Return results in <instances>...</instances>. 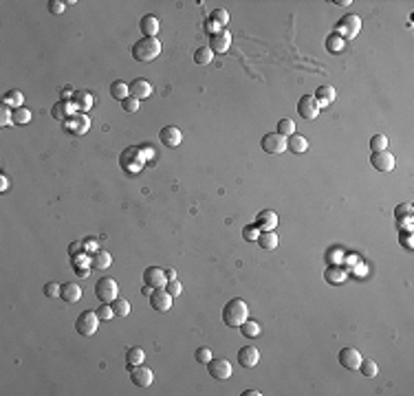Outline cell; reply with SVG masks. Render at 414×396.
<instances>
[{
    "label": "cell",
    "instance_id": "7c38bea8",
    "mask_svg": "<svg viewBox=\"0 0 414 396\" xmlns=\"http://www.w3.org/2000/svg\"><path fill=\"white\" fill-rule=\"evenodd\" d=\"M370 163L374 170L379 172H392L394 170V154L388 152V150H381V152H372Z\"/></svg>",
    "mask_w": 414,
    "mask_h": 396
},
{
    "label": "cell",
    "instance_id": "681fc988",
    "mask_svg": "<svg viewBox=\"0 0 414 396\" xmlns=\"http://www.w3.org/2000/svg\"><path fill=\"white\" fill-rule=\"evenodd\" d=\"M75 273H77V275H80V277H88V273H91V269H82V266H80V269H75Z\"/></svg>",
    "mask_w": 414,
    "mask_h": 396
},
{
    "label": "cell",
    "instance_id": "d6986e66",
    "mask_svg": "<svg viewBox=\"0 0 414 396\" xmlns=\"http://www.w3.org/2000/svg\"><path fill=\"white\" fill-rule=\"evenodd\" d=\"M275 225H278V214L271 209H264L258 214V222H256V227L258 229H262V231H273L275 229Z\"/></svg>",
    "mask_w": 414,
    "mask_h": 396
},
{
    "label": "cell",
    "instance_id": "7dc6e473",
    "mask_svg": "<svg viewBox=\"0 0 414 396\" xmlns=\"http://www.w3.org/2000/svg\"><path fill=\"white\" fill-rule=\"evenodd\" d=\"M258 236H260V229H258V227H245V238L247 240H258Z\"/></svg>",
    "mask_w": 414,
    "mask_h": 396
},
{
    "label": "cell",
    "instance_id": "f6af8a7d",
    "mask_svg": "<svg viewBox=\"0 0 414 396\" xmlns=\"http://www.w3.org/2000/svg\"><path fill=\"white\" fill-rule=\"evenodd\" d=\"M165 291L172 295V297H176V295H181L183 286H181V282H179V280H168V284H165Z\"/></svg>",
    "mask_w": 414,
    "mask_h": 396
},
{
    "label": "cell",
    "instance_id": "bcb514c9",
    "mask_svg": "<svg viewBox=\"0 0 414 396\" xmlns=\"http://www.w3.org/2000/svg\"><path fill=\"white\" fill-rule=\"evenodd\" d=\"M47 7H49V11H51V14L60 16V14H62V11L66 9V3H62V0H51V3H49Z\"/></svg>",
    "mask_w": 414,
    "mask_h": 396
},
{
    "label": "cell",
    "instance_id": "7402d4cb",
    "mask_svg": "<svg viewBox=\"0 0 414 396\" xmlns=\"http://www.w3.org/2000/svg\"><path fill=\"white\" fill-rule=\"evenodd\" d=\"M286 150H291L293 154H302V152H306L308 150V141H306V137H302V135H297V132H293L289 139H286Z\"/></svg>",
    "mask_w": 414,
    "mask_h": 396
},
{
    "label": "cell",
    "instance_id": "ac0fdd59",
    "mask_svg": "<svg viewBox=\"0 0 414 396\" xmlns=\"http://www.w3.org/2000/svg\"><path fill=\"white\" fill-rule=\"evenodd\" d=\"M159 18L157 16H152V14H148V16H143L141 22H139V29L143 33V38H157V33H159Z\"/></svg>",
    "mask_w": 414,
    "mask_h": 396
},
{
    "label": "cell",
    "instance_id": "f546056e",
    "mask_svg": "<svg viewBox=\"0 0 414 396\" xmlns=\"http://www.w3.org/2000/svg\"><path fill=\"white\" fill-rule=\"evenodd\" d=\"M29 121H31V110H27L25 106H22V108H16L14 115H11V124L14 126H25V124H29Z\"/></svg>",
    "mask_w": 414,
    "mask_h": 396
},
{
    "label": "cell",
    "instance_id": "f5cc1de1",
    "mask_svg": "<svg viewBox=\"0 0 414 396\" xmlns=\"http://www.w3.org/2000/svg\"><path fill=\"white\" fill-rule=\"evenodd\" d=\"M242 394H245V396H258L260 392H258V389H247V392H242Z\"/></svg>",
    "mask_w": 414,
    "mask_h": 396
},
{
    "label": "cell",
    "instance_id": "d4e9b609",
    "mask_svg": "<svg viewBox=\"0 0 414 396\" xmlns=\"http://www.w3.org/2000/svg\"><path fill=\"white\" fill-rule=\"evenodd\" d=\"M346 277H348V271H346L344 266H328V269L324 271V280L330 284H339V282H344Z\"/></svg>",
    "mask_w": 414,
    "mask_h": 396
},
{
    "label": "cell",
    "instance_id": "f907efd6",
    "mask_svg": "<svg viewBox=\"0 0 414 396\" xmlns=\"http://www.w3.org/2000/svg\"><path fill=\"white\" fill-rule=\"evenodd\" d=\"M165 277H168V280H176V271H174V269L165 271Z\"/></svg>",
    "mask_w": 414,
    "mask_h": 396
},
{
    "label": "cell",
    "instance_id": "4fadbf2b",
    "mask_svg": "<svg viewBox=\"0 0 414 396\" xmlns=\"http://www.w3.org/2000/svg\"><path fill=\"white\" fill-rule=\"evenodd\" d=\"M159 141H161L165 148H179L181 141H183V135H181V130L176 126H165V128H161V132H159Z\"/></svg>",
    "mask_w": 414,
    "mask_h": 396
},
{
    "label": "cell",
    "instance_id": "484cf974",
    "mask_svg": "<svg viewBox=\"0 0 414 396\" xmlns=\"http://www.w3.org/2000/svg\"><path fill=\"white\" fill-rule=\"evenodd\" d=\"M240 332H242V337H247V339H256L258 334H260V323L253 321V319H245L240 326Z\"/></svg>",
    "mask_w": 414,
    "mask_h": 396
},
{
    "label": "cell",
    "instance_id": "1f68e13d",
    "mask_svg": "<svg viewBox=\"0 0 414 396\" xmlns=\"http://www.w3.org/2000/svg\"><path fill=\"white\" fill-rule=\"evenodd\" d=\"M214 60V53H212V49H207V47H201V49H196L194 51V62L196 64H201V66H207L209 62Z\"/></svg>",
    "mask_w": 414,
    "mask_h": 396
},
{
    "label": "cell",
    "instance_id": "9c48e42d",
    "mask_svg": "<svg viewBox=\"0 0 414 396\" xmlns=\"http://www.w3.org/2000/svg\"><path fill=\"white\" fill-rule=\"evenodd\" d=\"M143 284L148 288H165L168 284V277H165V271L159 269V266H148L143 271Z\"/></svg>",
    "mask_w": 414,
    "mask_h": 396
},
{
    "label": "cell",
    "instance_id": "ee69618b",
    "mask_svg": "<svg viewBox=\"0 0 414 396\" xmlns=\"http://www.w3.org/2000/svg\"><path fill=\"white\" fill-rule=\"evenodd\" d=\"M60 293H62V286H60V284H55V282L44 284V295H47V297H60Z\"/></svg>",
    "mask_w": 414,
    "mask_h": 396
},
{
    "label": "cell",
    "instance_id": "5bb4252c",
    "mask_svg": "<svg viewBox=\"0 0 414 396\" xmlns=\"http://www.w3.org/2000/svg\"><path fill=\"white\" fill-rule=\"evenodd\" d=\"M361 359L363 356L359 354L357 348H341L339 350V363H341V367H346V370H357Z\"/></svg>",
    "mask_w": 414,
    "mask_h": 396
},
{
    "label": "cell",
    "instance_id": "44dd1931",
    "mask_svg": "<svg viewBox=\"0 0 414 396\" xmlns=\"http://www.w3.org/2000/svg\"><path fill=\"white\" fill-rule=\"evenodd\" d=\"M60 297L64 299L66 304H75L82 299V286H77L75 282H69V284H62V293Z\"/></svg>",
    "mask_w": 414,
    "mask_h": 396
},
{
    "label": "cell",
    "instance_id": "3957f363",
    "mask_svg": "<svg viewBox=\"0 0 414 396\" xmlns=\"http://www.w3.org/2000/svg\"><path fill=\"white\" fill-rule=\"evenodd\" d=\"M95 297L99 299L102 304H113L115 299L119 297V286L113 277H102L97 284H95Z\"/></svg>",
    "mask_w": 414,
    "mask_h": 396
},
{
    "label": "cell",
    "instance_id": "d6a6232c",
    "mask_svg": "<svg viewBox=\"0 0 414 396\" xmlns=\"http://www.w3.org/2000/svg\"><path fill=\"white\" fill-rule=\"evenodd\" d=\"M357 370H359L363 376L372 378V376H377L379 367H377V363H374L372 359H361V363H359V367H357Z\"/></svg>",
    "mask_w": 414,
    "mask_h": 396
},
{
    "label": "cell",
    "instance_id": "277c9868",
    "mask_svg": "<svg viewBox=\"0 0 414 396\" xmlns=\"http://www.w3.org/2000/svg\"><path fill=\"white\" fill-rule=\"evenodd\" d=\"M99 321L102 319L97 317L95 310H84V313L77 317L75 330H77V334H82V337H93L99 328Z\"/></svg>",
    "mask_w": 414,
    "mask_h": 396
},
{
    "label": "cell",
    "instance_id": "60d3db41",
    "mask_svg": "<svg viewBox=\"0 0 414 396\" xmlns=\"http://www.w3.org/2000/svg\"><path fill=\"white\" fill-rule=\"evenodd\" d=\"M194 359L198 361V363L207 365L209 361H212V350H209V348H198L196 352H194Z\"/></svg>",
    "mask_w": 414,
    "mask_h": 396
},
{
    "label": "cell",
    "instance_id": "f1b7e54d",
    "mask_svg": "<svg viewBox=\"0 0 414 396\" xmlns=\"http://www.w3.org/2000/svg\"><path fill=\"white\" fill-rule=\"evenodd\" d=\"M143 359H146V352H143V348H130L128 354H126V361H128V370H132L135 365L143 363Z\"/></svg>",
    "mask_w": 414,
    "mask_h": 396
},
{
    "label": "cell",
    "instance_id": "52a82bcc",
    "mask_svg": "<svg viewBox=\"0 0 414 396\" xmlns=\"http://www.w3.org/2000/svg\"><path fill=\"white\" fill-rule=\"evenodd\" d=\"M319 104H317V99L313 97V95H302L300 97V102H297V113H300L302 119H306V121H313L315 117L319 115Z\"/></svg>",
    "mask_w": 414,
    "mask_h": 396
},
{
    "label": "cell",
    "instance_id": "30bf717a",
    "mask_svg": "<svg viewBox=\"0 0 414 396\" xmlns=\"http://www.w3.org/2000/svg\"><path fill=\"white\" fill-rule=\"evenodd\" d=\"M172 295H170L165 288H152L150 293V306L159 313H165V310L172 308Z\"/></svg>",
    "mask_w": 414,
    "mask_h": 396
},
{
    "label": "cell",
    "instance_id": "5b68a950",
    "mask_svg": "<svg viewBox=\"0 0 414 396\" xmlns=\"http://www.w3.org/2000/svg\"><path fill=\"white\" fill-rule=\"evenodd\" d=\"M359 31H361V20H359V16H355V14L344 16V18L339 20V25H337V36L344 42L346 40H355Z\"/></svg>",
    "mask_w": 414,
    "mask_h": 396
},
{
    "label": "cell",
    "instance_id": "ba28073f",
    "mask_svg": "<svg viewBox=\"0 0 414 396\" xmlns=\"http://www.w3.org/2000/svg\"><path fill=\"white\" fill-rule=\"evenodd\" d=\"M207 372L214 378H218V381H227L231 376V363L227 359H223V356H218V359L212 356V361L207 363Z\"/></svg>",
    "mask_w": 414,
    "mask_h": 396
},
{
    "label": "cell",
    "instance_id": "2e32d148",
    "mask_svg": "<svg viewBox=\"0 0 414 396\" xmlns=\"http://www.w3.org/2000/svg\"><path fill=\"white\" fill-rule=\"evenodd\" d=\"M229 47H231V36H229L227 29H218L212 36V40H209V49H212V53H225Z\"/></svg>",
    "mask_w": 414,
    "mask_h": 396
},
{
    "label": "cell",
    "instance_id": "f35d334b",
    "mask_svg": "<svg viewBox=\"0 0 414 396\" xmlns=\"http://www.w3.org/2000/svg\"><path fill=\"white\" fill-rule=\"evenodd\" d=\"M75 104H77V110H88L91 108V104H93V99H91V95L88 93H77L75 95Z\"/></svg>",
    "mask_w": 414,
    "mask_h": 396
},
{
    "label": "cell",
    "instance_id": "816d5d0a",
    "mask_svg": "<svg viewBox=\"0 0 414 396\" xmlns=\"http://www.w3.org/2000/svg\"><path fill=\"white\" fill-rule=\"evenodd\" d=\"M335 5H339V7H346V5H352L350 0H335Z\"/></svg>",
    "mask_w": 414,
    "mask_h": 396
},
{
    "label": "cell",
    "instance_id": "4316f807",
    "mask_svg": "<svg viewBox=\"0 0 414 396\" xmlns=\"http://www.w3.org/2000/svg\"><path fill=\"white\" fill-rule=\"evenodd\" d=\"M128 84H124V82H119V80H115L113 84H110V97L113 99H117V102H121V99H126L128 97Z\"/></svg>",
    "mask_w": 414,
    "mask_h": 396
},
{
    "label": "cell",
    "instance_id": "7a4b0ae2",
    "mask_svg": "<svg viewBox=\"0 0 414 396\" xmlns=\"http://www.w3.org/2000/svg\"><path fill=\"white\" fill-rule=\"evenodd\" d=\"M159 55H161V42L157 38H141L132 47V58L137 62H152Z\"/></svg>",
    "mask_w": 414,
    "mask_h": 396
},
{
    "label": "cell",
    "instance_id": "8992f818",
    "mask_svg": "<svg viewBox=\"0 0 414 396\" xmlns=\"http://www.w3.org/2000/svg\"><path fill=\"white\" fill-rule=\"evenodd\" d=\"M260 146L267 154H282L286 150V137L278 135V132H267L260 139Z\"/></svg>",
    "mask_w": 414,
    "mask_h": 396
},
{
    "label": "cell",
    "instance_id": "74e56055",
    "mask_svg": "<svg viewBox=\"0 0 414 396\" xmlns=\"http://www.w3.org/2000/svg\"><path fill=\"white\" fill-rule=\"evenodd\" d=\"M95 313H97V317H99L102 321H110V319L115 317L113 306H110V304H99V308L95 310Z\"/></svg>",
    "mask_w": 414,
    "mask_h": 396
},
{
    "label": "cell",
    "instance_id": "8d00e7d4",
    "mask_svg": "<svg viewBox=\"0 0 414 396\" xmlns=\"http://www.w3.org/2000/svg\"><path fill=\"white\" fill-rule=\"evenodd\" d=\"M121 108H124L126 113H137V110H139V99L128 95L126 99H121Z\"/></svg>",
    "mask_w": 414,
    "mask_h": 396
},
{
    "label": "cell",
    "instance_id": "603a6c76",
    "mask_svg": "<svg viewBox=\"0 0 414 396\" xmlns=\"http://www.w3.org/2000/svg\"><path fill=\"white\" fill-rule=\"evenodd\" d=\"M313 97L317 99L319 108H326V106H330V104L335 102V88H333V86H319Z\"/></svg>",
    "mask_w": 414,
    "mask_h": 396
},
{
    "label": "cell",
    "instance_id": "9a60e30c",
    "mask_svg": "<svg viewBox=\"0 0 414 396\" xmlns=\"http://www.w3.org/2000/svg\"><path fill=\"white\" fill-rule=\"evenodd\" d=\"M128 93L141 102V99H148L152 95V84L148 80H143V77H137V80H132L128 84Z\"/></svg>",
    "mask_w": 414,
    "mask_h": 396
},
{
    "label": "cell",
    "instance_id": "836d02e7",
    "mask_svg": "<svg viewBox=\"0 0 414 396\" xmlns=\"http://www.w3.org/2000/svg\"><path fill=\"white\" fill-rule=\"evenodd\" d=\"M209 22H214L216 27H220V29H225V25L229 22V14L225 9H214L212 11V18H209Z\"/></svg>",
    "mask_w": 414,
    "mask_h": 396
},
{
    "label": "cell",
    "instance_id": "b9f144b4",
    "mask_svg": "<svg viewBox=\"0 0 414 396\" xmlns=\"http://www.w3.org/2000/svg\"><path fill=\"white\" fill-rule=\"evenodd\" d=\"M11 115H14V110H11L9 106L3 104V108H0V126H3V128L14 126V124H11Z\"/></svg>",
    "mask_w": 414,
    "mask_h": 396
},
{
    "label": "cell",
    "instance_id": "8fae6325",
    "mask_svg": "<svg viewBox=\"0 0 414 396\" xmlns=\"http://www.w3.org/2000/svg\"><path fill=\"white\" fill-rule=\"evenodd\" d=\"M130 381L135 383L137 387H150L152 381H154V372L150 370V367L139 363V365H135L130 370Z\"/></svg>",
    "mask_w": 414,
    "mask_h": 396
},
{
    "label": "cell",
    "instance_id": "e575fe53",
    "mask_svg": "<svg viewBox=\"0 0 414 396\" xmlns=\"http://www.w3.org/2000/svg\"><path fill=\"white\" fill-rule=\"evenodd\" d=\"M275 132L282 135V137H291L295 132V124L291 119H280L278 121V130H275Z\"/></svg>",
    "mask_w": 414,
    "mask_h": 396
},
{
    "label": "cell",
    "instance_id": "ffe728a7",
    "mask_svg": "<svg viewBox=\"0 0 414 396\" xmlns=\"http://www.w3.org/2000/svg\"><path fill=\"white\" fill-rule=\"evenodd\" d=\"M110 264H113V255L104 249H95V253H93V258H91V269L106 271V269H110Z\"/></svg>",
    "mask_w": 414,
    "mask_h": 396
},
{
    "label": "cell",
    "instance_id": "ab89813d",
    "mask_svg": "<svg viewBox=\"0 0 414 396\" xmlns=\"http://www.w3.org/2000/svg\"><path fill=\"white\" fill-rule=\"evenodd\" d=\"M326 49L328 51H341V49H344V40H341L337 33H333V36H328V40H326Z\"/></svg>",
    "mask_w": 414,
    "mask_h": 396
},
{
    "label": "cell",
    "instance_id": "cb8c5ba5",
    "mask_svg": "<svg viewBox=\"0 0 414 396\" xmlns=\"http://www.w3.org/2000/svg\"><path fill=\"white\" fill-rule=\"evenodd\" d=\"M256 242L260 244L262 251H273V249H278L280 238H278V233H273V231H262L260 236H258Z\"/></svg>",
    "mask_w": 414,
    "mask_h": 396
},
{
    "label": "cell",
    "instance_id": "4dcf8cb0",
    "mask_svg": "<svg viewBox=\"0 0 414 396\" xmlns=\"http://www.w3.org/2000/svg\"><path fill=\"white\" fill-rule=\"evenodd\" d=\"M110 306H113V313L117 315V317H128V315H130V302H128V299L117 297Z\"/></svg>",
    "mask_w": 414,
    "mask_h": 396
},
{
    "label": "cell",
    "instance_id": "d590c367",
    "mask_svg": "<svg viewBox=\"0 0 414 396\" xmlns=\"http://www.w3.org/2000/svg\"><path fill=\"white\" fill-rule=\"evenodd\" d=\"M370 150L372 152H381V150H388V137L385 135H374L370 139Z\"/></svg>",
    "mask_w": 414,
    "mask_h": 396
},
{
    "label": "cell",
    "instance_id": "83f0119b",
    "mask_svg": "<svg viewBox=\"0 0 414 396\" xmlns=\"http://www.w3.org/2000/svg\"><path fill=\"white\" fill-rule=\"evenodd\" d=\"M22 102H25V97H22V93H20V91H9V93L3 97V104H5V106H9L11 110L22 108Z\"/></svg>",
    "mask_w": 414,
    "mask_h": 396
},
{
    "label": "cell",
    "instance_id": "7bdbcfd3",
    "mask_svg": "<svg viewBox=\"0 0 414 396\" xmlns=\"http://www.w3.org/2000/svg\"><path fill=\"white\" fill-rule=\"evenodd\" d=\"M394 216H396V220H401V218H410V216H412V205H410V203L399 205V207L394 209Z\"/></svg>",
    "mask_w": 414,
    "mask_h": 396
},
{
    "label": "cell",
    "instance_id": "e0dca14e",
    "mask_svg": "<svg viewBox=\"0 0 414 396\" xmlns=\"http://www.w3.org/2000/svg\"><path fill=\"white\" fill-rule=\"evenodd\" d=\"M258 361H260V352L256 345H242L238 350V363L242 367H256Z\"/></svg>",
    "mask_w": 414,
    "mask_h": 396
},
{
    "label": "cell",
    "instance_id": "c3c4849f",
    "mask_svg": "<svg viewBox=\"0 0 414 396\" xmlns=\"http://www.w3.org/2000/svg\"><path fill=\"white\" fill-rule=\"evenodd\" d=\"M7 185H9L7 176H5V174H0V192H5V189H7Z\"/></svg>",
    "mask_w": 414,
    "mask_h": 396
},
{
    "label": "cell",
    "instance_id": "6da1fadb",
    "mask_svg": "<svg viewBox=\"0 0 414 396\" xmlns=\"http://www.w3.org/2000/svg\"><path fill=\"white\" fill-rule=\"evenodd\" d=\"M249 319V308H247V302L240 297H234L225 304L223 308V321L231 328H240L242 321Z\"/></svg>",
    "mask_w": 414,
    "mask_h": 396
}]
</instances>
